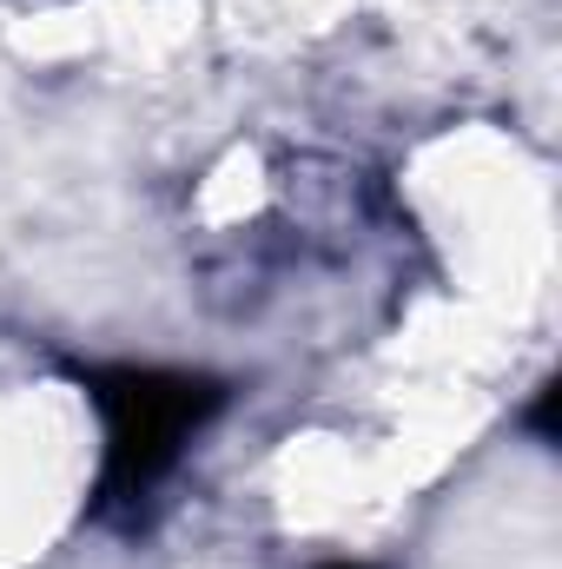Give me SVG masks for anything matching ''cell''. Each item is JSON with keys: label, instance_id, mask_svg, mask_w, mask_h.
<instances>
[{"label": "cell", "instance_id": "6da1fadb", "mask_svg": "<svg viewBox=\"0 0 562 569\" xmlns=\"http://www.w3.org/2000/svg\"><path fill=\"white\" fill-rule=\"evenodd\" d=\"M87 391L107 418V463H100V503H140L145 490L185 457L199 425L225 405V391L199 371H159V365H100L87 371Z\"/></svg>", "mask_w": 562, "mask_h": 569}, {"label": "cell", "instance_id": "7a4b0ae2", "mask_svg": "<svg viewBox=\"0 0 562 569\" xmlns=\"http://www.w3.org/2000/svg\"><path fill=\"white\" fill-rule=\"evenodd\" d=\"M318 569H371V563H318Z\"/></svg>", "mask_w": 562, "mask_h": 569}]
</instances>
